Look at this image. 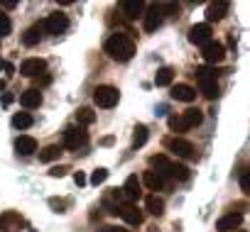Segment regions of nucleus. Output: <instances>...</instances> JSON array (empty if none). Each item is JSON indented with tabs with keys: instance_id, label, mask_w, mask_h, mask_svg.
<instances>
[{
	"instance_id": "f257e3e1",
	"label": "nucleus",
	"mask_w": 250,
	"mask_h": 232,
	"mask_svg": "<svg viewBox=\"0 0 250 232\" xmlns=\"http://www.w3.org/2000/svg\"><path fill=\"white\" fill-rule=\"evenodd\" d=\"M103 49H105V54L113 61H130L133 54H135V42L128 35H110L105 39V47Z\"/></svg>"
},
{
	"instance_id": "f03ea898",
	"label": "nucleus",
	"mask_w": 250,
	"mask_h": 232,
	"mask_svg": "<svg viewBox=\"0 0 250 232\" xmlns=\"http://www.w3.org/2000/svg\"><path fill=\"white\" fill-rule=\"evenodd\" d=\"M221 71L218 69H211V66H199L196 69V81H199V90H201V95L204 98H208V100H213V98H218V83H216V76H218Z\"/></svg>"
},
{
	"instance_id": "7ed1b4c3",
	"label": "nucleus",
	"mask_w": 250,
	"mask_h": 232,
	"mask_svg": "<svg viewBox=\"0 0 250 232\" xmlns=\"http://www.w3.org/2000/svg\"><path fill=\"white\" fill-rule=\"evenodd\" d=\"M162 144H165V149L174 152V154H177V157H182V159H194V157H196L194 144H191L189 140H184V137L172 135V137H165V140H162Z\"/></svg>"
},
{
	"instance_id": "20e7f679",
	"label": "nucleus",
	"mask_w": 250,
	"mask_h": 232,
	"mask_svg": "<svg viewBox=\"0 0 250 232\" xmlns=\"http://www.w3.org/2000/svg\"><path fill=\"white\" fill-rule=\"evenodd\" d=\"M86 142H88V132H86L83 127H79V125H69V127L64 130V147H66V149L76 152V149H81Z\"/></svg>"
},
{
	"instance_id": "39448f33",
	"label": "nucleus",
	"mask_w": 250,
	"mask_h": 232,
	"mask_svg": "<svg viewBox=\"0 0 250 232\" xmlns=\"http://www.w3.org/2000/svg\"><path fill=\"white\" fill-rule=\"evenodd\" d=\"M118 98H120V93H118V88H113V86H98L96 90H93V103L98 105V107H115L118 105Z\"/></svg>"
},
{
	"instance_id": "423d86ee",
	"label": "nucleus",
	"mask_w": 250,
	"mask_h": 232,
	"mask_svg": "<svg viewBox=\"0 0 250 232\" xmlns=\"http://www.w3.org/2000/svg\"><path fill=\"white\" fill-rule=\"evenodd\" d=\"M42 27H44V32H47V35L59 37V35H64V32L69 30V18H66L64 13H52V15L42 22Z\"/></svg>"
},
{
	"instance_id": "0eeeda50",
	"label": "nucleus",
	"mask_w": 250,
	"mask_h": 232,
	"mask_svg": "<svg viewBox=\"0 0 250 232\" xmlns=\"http://www.w3.org/2000/svg\"><path fill=\"white\" fill-rule=\"evenodd\" d=\"M201 56L206 64H221L226 59V47L216 39H208L204 47H201Z\"/></svg>"
},
{
	"instance_id": "6e6552de",
	"label": "nucleus",
	"mask_w": 250,
	"mask_h": 232,
	"mask_svg": "<svg viewBox=\"0 0 250 232\" xmlns=\"http://www.w3.org/2000/svg\"><path fill=\"white\" fill-rule=\"evenodd\" d=\"M25 230V217L15 210H5L0 215V232H20Z\"/></svg>"
},
{
	"instance_id": "1a4fd4ad",
	"label": "nucleus",
	"mask_w": 250,
	"mask_h": 232,
	"mask_svg": "<svg viewBox=\"0 0 250 232\" xmlns=\"http://www.w3.org/2000/svg\"><path fill=\"white\" fill-rule=\"evenodd\" d=\"M115 215H120L128 225H140V222H143V213L138 210V205H135V203H118Z\"/></svg>"
},
{
	"instance_id": "9d476101",
	"label": "nucleus",
	"mask_w": 250,
	"mask_h": 232,
	"mask_svg": "<svg viewBox=\"0 0 250 232\" xmlns=\"http://www.w3.org/2000/svg\"><path fill=\"white\" fill-rule=\"evenodd\" d=\"M120 193L128 198V203H135L140 196H143V183H140V178L133 174V176H128L125 178V183H123V188H120Z\"/></svg>"
},
{
	"instance_id": "9b49d317",
	"label": "nucleus",
	"mask_w": 250,
	"mask_h": 232,
	"mask_svg": "<svg viewBox=\"0 0 250 232\" xmlns=\"http://www.w3.org/2000/svg\"><path fill=\"white\" fill-rule=\"evenodd\" d=\"M44 71H47V61L44 59H27L20 66V73L27 76V78H40Z\"/></svg>"
},
{
	"instance_id": "f8f14e48",
	"label": "nucleus",
	"mask_w": 250,
	"mask_h": 232,
	"mask_svg": "<svg viewBox=\"0 0 250 232\" xmlns=\"http://www.w3.org/2000/svg\"><path fill=\"white\" fill-rule=\"evenodd\" d=\"M211 35H213L211 25L201 22V25H194V27L189 30V42H191V44H199V47H204V44L211 39Z\"/></svg>"
},
{
	"instance_id": "ddd939ff",
	"label": "nucleus",
	"mask_w": 250,
	"mask_h": 232,
	"mask_svg": "<svg viewBox=\"0 0 250 232\" xmlns=\"http://www.w3.org/2000/svg\"><path fill=\"white\" fill-rule=\"evenodd\" d=\"M20 105H22L25 110L40 107V105H42V90H40V88H27V90H22V93H20Z\"/></svg>"
},
{
	"instance_id": "4468645a",
	"label": "nucleus",
	"mask_w": 250,
	"mask_h": 232,
	"mask_svg": "<svg viewBox=\"0 0 250 232\" xmlns=\"http://www.w3.org/2000/svg\"><path fill=\"white\" fill-rule=\"evenodd\" d=\"M145 18V32H155L160 25H162V10H160V5H150V10L143 15Z\"/></svg>"
},
{
	"instance_id": "2eb2a0df",
	"label": "nucleus",
	"mask_w": 250,
	"mask_h": 232,
	"mask_svg": "<svg viewBox=\"0 0 250 232\" xmlns=\"http://www.w3.org/2000/svg\"><path fill=\"white\" fill-rule=\"evenodd\" d=\"M15 152H18L20 157L35 154V152H37V140H35V137H27V135L18 137V140H15Z\"/></svg>"
},
{
	"instance_id": "dca6fc26",
	"label": "nucleus",
	"mask_w": 250,
	"mask_h": 232,
	"mask_svg": "<svg viewBox=\"0 0 250 232\" xmlns=\"http://www.w3.org/2000/svg\"><path fill=\"white\" fill-rule=\"evenodd\" d=\"M228 15V3L226 0H221V3H211L208 8H206V20L208 22H218V20H223ZM206 22V25H208Z\"/></svg>"
},
{
	"instance_id": "f3484780",
	"label": "nucleus",
	"mask_w": 250,
	"mask_h": 232,
	"mask_svg": "<svg viewBox=\"0 0 250 232\" xmlns=\"http://www.w3.org/2000/svg\"><path fill=\"white\" fill-rule=\"evenodd\" d=\"M172 98L182 100V103H191L196 98V90L189 83H177V86H172Z\"/></svg>"
},
{
	"instance_id": "a211bd4d",
	"label": "nucleus",
	"mask_w": 250,
	"mask_h": 232,
	"mask_svg": "<svg viewBox=\"0 0 250 232\" xmlns=\"http://www.w3.org/2000/svg\"><path fill=\"white\" fill-rule=\"evenodd\" d=\"M238 227H240V213H228L216 222L218 232H230V230H238Z\"/></svg>"
},
{
	"instance_id": "6ab92c4d",
	"label": "nucleus",
	"mask_w": 250,
	"mask_h": 232,
	"mask_svg": "<svg viewBox=\"0 0 250 232\" xmlns=\"http://www.w3.org/2000/svg\"><path fill=\"white\" fill-rule=\"evenodd\" d=\"M145 10V3L143 0H125L123 3V15L128 18V20H138Z\"/></svg>"
},
{
	"instance_id": "aec40b11",
	"label": "nucleus",
	"mask_w": 250,
	"mask_h": 232,
	"mask_svg": "<svg viewBox=\"0 0 250 232\" xmlns=\"http://www.w3.org/2000/svg\"><path fill=\"white\" fill-rule=\"evenodd\" d=\"M140 183H145L150 191H162V188L167 186V181H165V178H162L157 171H152V169L143 174V181H140Z\"/></svg>"
},
{
	"instance_id": "412c9836",
	"label": "nucleus",
	"mask_w": 250,
	"mask_h": 232,
	"mask_svg": "<svg viewBox=\"0 0 250 232\" xmlns=\"http://www.w3.org/2000/svg\"><path fill=\"white\" fill-rule=\"evenodd\" d=\"M42 32H44L42 22H35L32 27H27V30H25V35H22V42H25L27 47H35V44H40V39H42Z\"/></svg>"
},
{
	"instance_id": "4be33fe9",
	"label": "nucleus",
	"mask_w": 250,
	"mask_h": 232,
	"mask_svg": "<svg viewBox=\"0 0 250 232\" xmlns=\"http://www.w3.org/2000/svg\"><path fill=\"white\" fill-rule=\"evenodd\" d=\"M182 120H184L187 130L199 127V125H201V120H204V112H201L199 107H189V110H184V112H182Z\"/></svg>"
},
{
	"instance_id": "5701e85b",
	"label": "nucleus",
	"mask_w": 250,
	"mask_h": 232,
	"mask_svg": "<svg viewBox=\"0 0 250 232\" xmlns=\"http://www.w3.org/2000/svg\"><path fill=\"white\" fill-rule=\"evenodd\" d=\"M169 164H172V161H169L165 154H152V157H150V169H152V171H157L162 178L167 176V171H169Z\"/></svg>"
},
{
	"instance_id": "b1692460",
	"label": "nucleus",
	"mask_w": 250,
	"mask_h": 232,
	"mask_svg": "<svg viewBox=\"0 0 250 232\" xmlns=\"http://www.w3.org/2000/svg\"><path fill=\"white\" fill-rule=\"evenodd\" d=\"M96 123V112L91 107H79L76 110V125L79 127H86V125H93Z\"/></svg>"
},
{
	"instance_id": "393cba45",
	"label": "nucleus",
	"mask_w": 250,
	"mask_h": 232,
	"mask_svg": "<svg viewBox=\"0 0 250 232\" xmlns=\"http://www.w3.org/2000/svg\"><path fill=\"white\" fill-rule=\"evenodd\" d=\"M62 152H64V147H59V144H49V147H44V149L40 152V161H54V159L62 157Z\"/></svg>"
},
{
	"instance_id": "a878e982",
	"label": "nucleus",
	"mask_w": 250,
	"mask_h": 232,
	"mask_svg": "<svg viewBox=\"0 0 250 232\" xmlns=\"http://www.w3.org/2000/svg\"><path fill=\"white\" fill-rule=\"evenodd\" d=\"M167 176H172V178H177V181H187V178H189V169H187L184 164H179V161H172Z\"/></svg>"
},
{
	"instance_id": "bb28decb",
	"label": "nucleus",
	"mask_w": 250,
	"mask_h": 232,
	"mask_svg": "<svg viewBox=\"0 0 250 232\" xmlns=\"http://www.w3.org/2000/svg\"><path fill=\"white\" fill-rule=\"evenodd\" d=\"M32 115L30 112H15L13 115V127H18V130H27V127H32Z\"/></svg>"
},
{
	"instance_id": "cd10ccee",
	"label": "nucleus",
	"mask_w": 250,
	"mask_h": 232,
	"mask_svg": "<svg viewBox=\"0 0 250 232\" xmlns=\"http://www.w3.org/2000/svg\"><path fill=\"white\" fill-rule=\"evenodd\" d=\"M172 78H174V69L162 66V69L155 73V86H169V83H172Z\"/></svg>"
},
{
	"instance_id": "c85d7f7f",
	"label": "nucleus",
	"mask_w": 250,
	"mask_h": 232,
	"mask_svg": "<svg viewBox=\"0 0 250 232\" xmlns=\"http://www.w3.org/2000/svg\"><path fill=\"white\" fill-rule=\"evenodd\" d=\"M145 208H147V213H152V215H162V213H165V200L157 198V196H147Z\"/></svg>"
},
{
	"instance_id": "c756f323",
	"label": "nucleus",
	"mask_w": 250,
	"mask_h": 232,
	"mask_svg": "<svg viewBox=\"0 0 250 232\" xmlns=\"http://www.w3.org/2000/svg\"><path fill=\"white\" fill-rule=\"evenodd\" d=\"M147 142V127L145 125H138L135 127V135H133V147L138 149V147H143Z\"/></svg>"
},
{
	"instance_id": "7c9ffc66",
	"label": "nucleus",
	"mask_w": 250,
	"mask_h": 232,
	"mask_svg": "<svg viewBox=\"0 0 250 232\" xmlns=\"http://www.w3.org/2000/svg\"><path fill=\"white\" fill-rule=\"evenodd\" d=\"M167 123H169V130H174V132H187V125H184V120H182V115H179V118H177V115H172Z\"/></svg>"
},
{
	"instance_id": "2f4dec72",
	"label": "nucleus",
	"mask_w": 250,
	"mask_h": 232,
	"mask_svg": "<svg viewBox=\"0 0 250 232\" xmlns=\"http://www.w3.org/2000/svg\"><path fill=\"white\" fill-rule=\"evenodd\" d=\"M10 30H13V22H10V18H8V15H3V13H0V37H5V35H10Z\"/></svg>"
},
{
	"instance_id": "473e14b6",
	"label": "nucleus",
	"mask_w": 250,
	"mask_h": 232,
	"mask_svg": "<svg viewBox=\"0 0 250 232\" xmlns=\"http://www.w3.org/2000/svg\"><path fill=\"white\" fill-rule=\"evenodd\" d=\"M105 178H108V171H105V169H96V171L91 174V183H93V186H98V183H103Z\"/></svg>"
},
{
	"instance_id": "72a5a7b5",
	"label": "nucleus",
	"mask_w": 250,
	"mask_h": 232,
	"mask_svg": "<svg viewBox=\"0 0 250 232\" xmlns=\"http://www.w3.org/2000/svg\"><path fill=\"white\" fill-rule=\"evenodd\" d=\"M49 205H52L57 213H66V200H62V198H49Z\"/></svg>"
},
{
	"instance_id": "f704fd0d",
	"label": "nucleus",
	"mask_w": 250,
	"mask_h": 232,
	"mask_svg": "<svg viewBox=\"0 0 250 232\" xmlns=\"http://www.w3.org/2000/svg\"><path fill=\"white\" fill-rule=\"evenodd\" d=\"M66 171H69L66 166H52V169H49V176H54V178H62Z\"/></svg>"
},
{
	"instance_id": "c9c22d12",
	"label": "nucleus",
	"mask_w": 250,
	"mask_h": 232,
	"mask_svg": "<svg viewBox=\"0 0 250 232\" xmlns=\"http://www.w3.org/2000/svg\"><path fill=\"white\" fill-rule=\"evenodd\" d=\"M240 191L248 193V171H240Z\"/></svg>"
},
{
	"instance_id": "e433bc0d",
	"label": "nucleus",
	"mask_w": 250,
	"mask_h": 232,
	"mask_svg": "<svg viewBox=\"0 0 250 232\" xmlns=\"http://www.w3.org/2000/svg\"><path fill=\"white\" fill-rule=\"evenodd\" d=\"M74 183H76V186H83V183H86V176H83L81 171H76V174H74Z\"/></svg>"
},
{
	"instance_id": "4c0bfd02",
	"label": "nucleus",
	"mask_w": 250,
	"mask_h": 232,
	"mask_svg": "<svg viewBox=\"0 0 250 232\" xmlns=\"http://www.w3.org/2000/svg\"><path fill=\"white\" fill-rule=\"evenodd\" d=\"M101 232H128V230H123V227H103Z\"/></svg>"
},
{
	"instance_id": "58836bf2",
	"label": "nucleus",
	"mask_w": 250,
	"mask_h": 232,
	"mask_svg": "<svg viewBox=\"0 0 250 232\" xmlns=\"http://www.w3.org/2000/svg\"><path fill=\"white\" fill-rule=\"evenodd\" d=\"M0 69H5V61L3 59H0Z\"/></svg>"
},
{
	"instance_id": "ea45409f",
	"label": "nucleus",
	"mask_w": 250,
	"mask_h": 232,
	"mask_svg": "<svg viewBox=\"0 0 250 232\" xmlns=\"http://www.w3.org/2000/svg\"><path fill=\"white\" fill-rule=\"evenodd\" d=\"M235 232H245V230H235Z\"/></svg>"
}]
</instances>
